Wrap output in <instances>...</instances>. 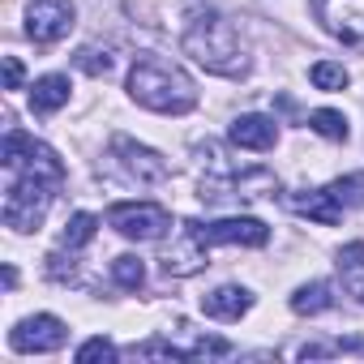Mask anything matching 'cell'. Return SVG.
<instances>
[{"instance_id":"cell-1","label":"cell","mask_w":364,"mask_h":364,"mask_svg":"<svg viewBox=\"0 0 364 364\" xmlns=\"http://www.w3.org/2000/svg\"><path fill=\"white\" fill-rule=\"evenodd\" d=\"M129 95L133 103L150 107V112H163V116H185L198 107V86L193 77L171 65L167 56H137L133 69H129Z\"/></svg>"},{"instance_id":"cell-2","label":"cell","mask_w":364,"mask_h":364,"mask_svg":"<svg viewBox=\"0 0 364 364\" xmlns=\"http://www.w3.org/2000/svg\"><path fill=\"white\" fill-rule=\"evenodd\" d=\"M185 52L206 69V73H219V77H240L249 69L245 60V48H240V35L236 26L223 18V14H193L189 26H185Z\"/></svg>"},{"instance_id":"cell-3","label":"cell","mask_w":364,"mask_h":364,"mask_svg":"<svg viewBox=\"0 0 364 364\" xmlns=\"http://www.w3.org/2000/svg\"><path fill=\"white\" fill-rule=\"evenodd\" d=\"M52 189H56L52 180L18 171V180L5 193V228H14V232H39L43 219H48V210H52Z\"/></svg>"},{"instance_id":"cell-4","label":"cell","mask_w":364,"mask_h":364,"mask_svg":"<svg viewBox=\"0 0 364 364\" xmlns=\"http://www.w3.org/2000/svg\"><path fill=\"white\" fill-rule=\"evenodd\" d=\"M0 163H5L9 171L43 176V180H52V185H60V180H65V163H60V154H56L52 146L35 141L31 133H22V129H9V133H5V146H0Z\"/></svg>"},{"instance_id":"cell-5","label":"cell","mask_w":364,"mask_h":364,"mask_svg":"<svg viewBox=\"0 0 364 364\" xmlns=\"http://www.w3.org/2000/svg\"><path fill=\"white\" fill-rule=\"evenodd\" d=\"M279 193V180L274 171L266 167H249V171H219V176H206L202 180V202H223V198H236V202H262V198H274Z\"/></svg>"},{"instance_id":"cell-6","label":"cell","mask_w":364,"mask_h":364,"mask_svg":"<svg viewBox=\"0 0 364 364\" xmlns=\"http://www.w3.org/2000/svg\"><path fill=\"white\" fill-rule=\"evenodd\" d=\"M107 228H116L124 240H159L171 228V215L154 202H120L107 210Z\"/></svg>"},{"instance_id":"cell-7","label":"cell","mask_w":364,"mask_h":364,"mask_svg":"<svg viewBox=\"0 0 364 364\" xmlns=\"http://www.w3.org/2000/svg\"><path fill=\"white\" fill-rule=\"evenodd\" d=\"M193 232L206 240V245H245V249H262L270 245V228L253 215H236V219H215V223H202V219H189Z\"/></svg>"},{"instance_id":"cell-8","label":"cell","mask_w":364,"mask_h":364,"mask_svg":"<svg viewBox=\"0 0 364 364\" xmlns=\"http://www.w3.org/2000/svg\"><path fill=\"white\" fill-rule=\"evenodd\" d=\"M65 338H69V326H65L60 317H52V313L26 317V321H18V326L9 330V347L22 351V355H31V351H39V355H43V351H60Z\"/></svg>"},{"instance_id":"cell-9","label":"cell","mask_w":364,"mask_h":364,"mask_svg":"<svg viewBox=\"0 0 364 364\" xmlns=\"http://www.w3.org/2000/svg\"><path fill=\"white\" fill-rule=\"evenodd\" d=\"M317 18L334 39L364 52V0H317Z\"/></svg>"},{"instance_id":"cell-10","label":"cell","mask_w":364,"mask_h":364,"mask_svg":"<svg viewBox=\"0 0 364 364\" xmlns=\"http://www.w3.org/2000/svg\"><path fill=\"white\" fill-rule=\"evenodd\" d=\"M112 159L120 163V171L129 180H137V185H154V180H167V163L150 150V146H137L133 137L116 133L112 137Z\"/></svg>"},{"instance_id":"cell-11","label":"cell","mask_w":364,"mask_h":364,"mask_svg":"<svg viewBox=\"0 0 364 364\" xmlns=\"http://www.w3.org/2000/svg\"><path fill=\"white\" fill-rule=\"evenodd\" d=\"M73 26V5L69 0H35V5L26 9V35L48 48V43H60Z\"/></svg>"},{"instance_id":"cell-12","label":"cell","mask_w":364,"mask_h":364,"mask_svg":"<svg viewBox=\"0 0 364 364\" xmlns=\"http://www.w3.org/2000/svg\"><path fill=\"white\" fill-rule=\"evenodd\" d=\"M206 240L193 232V223L185 219L180 223V236L167 245V253H163V274L167 279H189V274H198L202 266H206Z\"/></svg>"},{"instance_id":"cell-13","label":"cell","mask_w":364,"mask_h":364,"mask_svg":"<svg viewBox=\"0 0 364 364\" xmlns=\"http://www.w3.org/2000/svg\"><path fill=\"white\" fill-rule=\"evenodd\" d=\"M249 309H253V296H249L245 287H232V283L202 296V313L215 317V321H240Z\"/></svg>"},{"instance_id":"cell-14","label":"cell","mask_w":364,"mask_h":364,"mask_svg":"<svg viewBox=\"0 0 364 364\" xmlns=\"http://www.w3.org/2000/svg\"><path fill=\"white\" fill-rule=\"evenodd\" d=\"M291 210L313 219V223H321V228H334L343 219V206L334 202L330 189H300V193H291Z\"/></svg>"},{"instance_id":"cell-15","label":"cell","mask_w":364,"mask_h":364,"mask_svg":"<svg viewBox=\"0 0 364 364\" xmlns=\"http://www.w3.org/2000/svg\"><path fill=\"white\" fill-rule=\"evenodd\" d=\"M232 141L245 146V150H270V146L279 141V129H274L270 116L249 112V116H236V120H232Z\"/></svg>"},{"instance_id":"cell-16","label":"cell","mask_w":364,"mask_h":364,"mask_svg":"<svg viewBox=\"0 0 364 364\" xmlns=\"http://www.w3.org/2000/svg\"><path fill=\"white\" fill-rule=\"evenodd\" d=\"M69 77L65 73H48V77H39L35 86H31V112H39V116H52V112H60L65 103H69Z\"/></svg>"},{"instance_id":"cell-17","label":"cell","mask_w":364,"mask_h":364,"mask_svg":"<svg viewBox=\"0 0 364 364\" xmlns=\"http://www.w3.org/2000/svg\"><path fill=\"white\" fill-rule=\"evenodd\" d=\"M326 309H334V287H330V283H304V287H296L291 313L317 317V313H326Z\"/></svg>"},{"instance_id":"cell-18","label":"cell","mask_w":364,"mask_h":364,"mask_svg":"<svg viewBox=\"0 0 364 364\" xmlns=\"http://www.w3.org/2000/svg\"><path fill=\"white\" fill-rule=\"evenodd\" d=\"M95 232H99V219H95L90 210H77V215L65 223V236H60V245H65V249H86V245L95 240Z\"/></svg>"},{"instance_id":"cell-19","label":"cell","mask_w":364,"mask_h":364,"mask_svg":"<svg viewBox=\"0 0 364 364\" xmlns=\"http://www.w3.org/2000/svg\"><path fill=\"white\" fill-rule=\"evenodd\" d=\"M309 129L321 133V137H330V141H347V120H343V112L317 107V112H309Z\"/></svg>"},{"instance_id":"cell-20","label":"cell","mask_w":364,"mask_h":364,"mask_svg":"<svg viewBox=\"0 0 364 364\" xmlns=\"http://www.w3.org/2000/svg\"><path fill=\"white\" fill-rule=\"evenodd\" d=\"M334 202L338 206H364V171H351V176H338L330 185Z\"/></svg>"},{"instance_id":"cell-21","label":"cell","mask_w":364,"mask_h":364,"mask_svg":"<svg viewBox=\"0 0 364 364\" xmlns=\"http://www.w3.org/2000/svg\"><path fill=\"white\" fill-rule=\"evenodd\" d=\"M112 279H116L124 291H137V287L146 283V266H141V257H129V253L116 257V262H112Z\"/></svg>"},{"instance_id":"cell-22","label":"cell","mask_w":364,"mask_h":364,"mask_svg":"<svg viewBox=\"0 0 364 364\" xmlns=\"http://www.w3.org/2000/svg\"><path fill=\"white\" fill-rule=\"evenodd\" d=\"M309 82H313L317 90H343V86H347V69L334 65V60H317V65L309 69Z\"/></svg>"},{"instance_id":"cell-23","label":"cell","mask_w":364,"mask_h":364,"mask_svg":"<svg viewBox=\"0 0 364 364\" xmlns=\"http://www.w3.org/2000/svg\"><path fill=\"white\" fill-rule=\"evenodd\" d=\"M73 65H77L82 73H90V77H107V73H112V56L99 52V48H82Z\"/></svg>"},{"instance_id":"cell-24","label":"cell","mask_w":364,"mask_h":364,"mask_svg":"<svg viewBox=\"0 0 364 364\" xmlns=\"http://www.w3.org/2000/svg\"><path fill=\"white\" fill-rule=\"evenodd\" d=\"M48 279H56V283H73V279H77L73 257H65V253H48Z\"/></svg>"},{"instance_id":"cell-25","label":"cell","mask_w":364,"mask_h":364,"mask_svg":"<svg viewBox=\"0 0 364 364\" xmlns=\"http://www.w3.org/2000/svg\"><path fill=\"white\" fill-rule=\"evenodd\" d=\"M116 355H120V351H116L107 338H86V343L77 347V360H82V364H86V360H116Z\"/></svg>"},{"instance_id":"cell-26","label":"cell","mask_w":364,"mask_h":364,"mask_svg":"<svg viewBox=\"0 0 364 364\" xmlns=\"http://www.w3.org/2000/svg\"><path fill=\"white\" fill-rule=\"evenodd\" d=\"M202 355H232V343L228 338H198L189 347V360H202Z\"/></svg>"},{"instance_id":"cell-27","label":"cell","mask_w":364,"mask_h":364,"mask_svg":"<svg viewBox=\"0 0 364 364\" xmlns=\"http://www.w3.org/2000/svg\"><path fill=\"white\" fill-rule=\"evenodd\" d=\"M22 77H26V73H22V60H18V56H5V90H18Z\"/></svg>"},{"instance_id":"cell-28","label":"cell","mask_w":364,"mask_h":364,"mask_svg":"<svg viewBox=\"0 0 364 364\" xmlns=\"http://www.w3.org/2000/svg\"><path fill=\"white\" fill-rule=\"evenodd\" d=\"M343 287H347L351 296H360V300H364V266H355V270H343Z\"/></svg>"},{"instance_id":"cell-29","label":"cell","mask_w":364,"mask_h":364,"mask_svg":"<svg viewBox=\"0 0 364 364\" xmlns=\"http://www.w3.org/2000/svg\"><path fill=\"white\" fill-rule=\"evenodd\" d=\"M5 287H9V291L18 287V270H14V266H5Z\"/></svg>"}]
</instances>
